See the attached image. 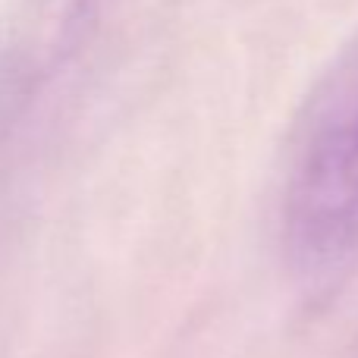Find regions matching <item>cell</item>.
<instances>
[{"label": "cell", "instance_id": "cell-1", "mask_svg": "<svg viewBox=\"0 0 358 358\" xmlns=\"http://www.w3.org/2000/svg\"><path fill=\"white\" fill-rule=\"evenodd\" d=\"M283 252L311 289L336 283L358 258V38L324 76L296 129Z\"/></svg>", "mask_w": 358, "mask_h": 358}, {"label": "cell", "instance_id": "cell-2", "mask_svg": "<svg viewBox=\"0 0 358 358\" xmlns=\"http://www.w3.org/2000/svg\"><path fill=\"white\" fill-rule=\"evenodd\" d=\"M98 3L101 0H25V35H35L41 48H60L85 29Z\"/></svg>", "mask_w": 358, "mask_h": 358}]
</instances>
